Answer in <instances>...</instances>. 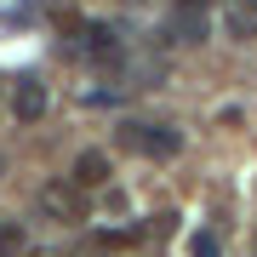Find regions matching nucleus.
<instances>
[{"label":"nucleus","instance_id":"obj_1","mask_svg":"<svg viewBox=\"0 0 257 257\" xmlns=\"http://www.w3.org/2000/svg\"><path fill=\"white\" fill-rule=\"evenodd\" d=\"M120 143H126L132 155H143V160H172L177 149H183V132L149 126V120H132V126H120Z\"/></svg>","mask_w":257,"mask_h":257},{"label":"nucleus","instance_id":"obj_2","mask_svg":"<svg viewBox=\"0 0 257 257\" xmlns=\"http://www.w3.org/2000/svg\"><path fill=\"white\" fill-rule=\"evenodd\" d=\"M46 86L35 80V74H18V80H12V114L23 120V126H35V120H46Z\"/></svg>","mask_w":257,"mask_h":257},{"label":"nucleus","instance_id":"obj_3","mask_svg":"<svg viewBox=\"0 0 257 257\" xmlns=\"http://www.w3.org/2000/svg\"><path fill=\"white\" fill-rule=\"evenodd\" d=\"M206 12H189V6H177V18L166 23V40H177V46H200L206 40Z\"/></svg>","mask_w":257,"mask_h":257},{"label":"nucleus","instance_id":"obj_4","mask_svg":"<svg viewBox=\"0 0 257 257\" xmlns=\"http://www.w3.org/2000/svg\"><path fill=\"white\" fill-rule=\"evenodd\" d=\"M40 206L52 217H63V223H80V194H74V183H46L40 189Z\"/></svg>","mask_w":257,"mask_h":257},{"label":"nucleus","instance_id":"obj_5","mask_svg":"<svg viewBox=\"0 0 257 257\" xmlns=\"http://www.w3.org/2000/svg\"><path fill=\"white\" fill-rule=\"evenodd\" d=\"M74 189H103L109 183V155H103V149H86L80 160H74V177H69Z\"/></svg>","mask_w":257,"mask_h":257},{"label":"nucleus","instance_id":"obj_6","mask_svg":"<svg viewBox=\"0 0 257 257\" xmlns=\"http://www.w3.org/2000/svg\"><path fill=\"white\" fill-rule=\"evenodd\" d=\"M80 46L92 52V57H103V63H114V57H120V40H114L109 23H86V29H80Z\"/></svg>","mask_w":257,"mask_h":257},{"label":"nucleus","instance_id":"obj_7","mask_svg":"<svg viewBox=\"0 0 257 257\" xmlns=\"http://www.w3.org/2000/svg\"><path fill=\"white\" fill-rule=\"evenodd\" d=\"M223 29H229L234 40H257V0H234V6L223 12Z\"/></svg>","mask_w":257,"mask_h":257},{"label":"nucleus","instance_id":"obj_8","mask_svg":"<svg viewBox=\"0 0 257 257\" xmlns=\"http://www.w3.org/2000/svg\"><path fill=\"white\" fill-rule=\"evenodd\" d=\"M0 257H23V229L18 223H0Z\"/></svg>","mask_w":257,"mask_h":257},{"label":"nucleus","instance_id":"obj_9","mask_svg":"<svg viewBox=\"0 0 257 257\" xmlns=\"http://www.w3.org/2000/svg\"><path fill=\"white\" fill-rule=\"evenodd\" d=\"M132 240H138V229H97V246H109V251L132 246Z\"/></svg>","mask_w":257,"mask_h":257},{"label":"nucleus","instance_id":"obj_10","mask_svg":"<svg viewBox=\"0 0 257 257\" xmlns=\"http://www.w3.org/2000/svg\"><path fill=\"white\" fill-rule=\"evenodd\" d=\"M189 257H223L217 234H194V240H189Z\"/></svg>","mask_w":257,"mask_h":257},{"label":"nucleus","instance_id":"obj_11","mask_svg":"<svg viewBox=\"0 0 257 257\" xmlns=\"http://www.w3.org/2000/svg\"><path fill=\"white\" fill-rule=\"evenodd\" d=\"M177 6H189V12H200V6H206V0H177Z\"/></svg>","mask_w":257,"mask_h":257}]
</instances>
